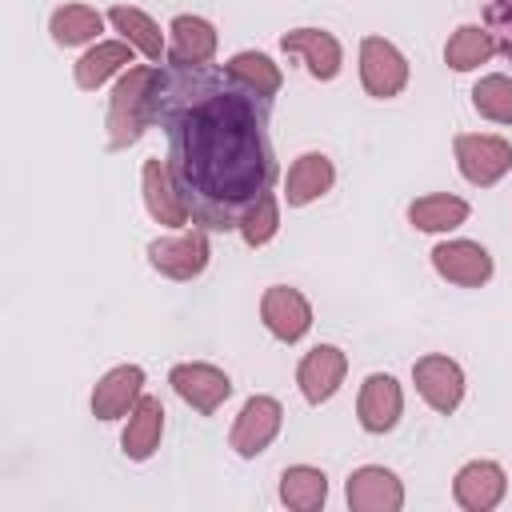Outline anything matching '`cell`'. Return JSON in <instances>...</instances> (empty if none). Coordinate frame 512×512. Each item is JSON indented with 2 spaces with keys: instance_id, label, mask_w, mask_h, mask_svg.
<instances>
[{
  "instance_id": "obj_26",
  "label": "cell",
  "mask_w": 512,
  "mask_h": 512,
  "mask_svg": "<svg viewBox=\"0 0 512 512\" xmlns=\"http://www.w3.org/2000/svg\"><path fill=\"white\" fill-rule=\"evenodd\" d=\"M492 52H496L492 32H488V28H476V24H464V28H456V32L448 36V44H444V64H448L452 72H472V68L484 64Z\"/></svg>"
},
{
  "instance_id": "obj_19",
  "label": "cell",
  "mask_w": 512,
  "mask_h": 512,
  "mask_svg": "<svg viewBox=\"0 0 512 512\" xmlns=\"http://www.w3.org/2000/svg\"><path fill=\"white\" fill-rule=\"evenodd\" d=\"M332 180H336L332 160L324 152H304V156H296V164L284 176V200L292 208H304V204L320 200L332 188Z\"/></svg>"
},
{
  "instance_id": "obj_16",
  "label": "cell",
  "mask_w": 512,
  "mask_h": 512,
  "mask_svg": "<svg viewBox=\"0 0 512 512\" xmlns=\"http://www.w3.org/2000/svg\"><path fill=\"white\" fill-rule=\"evenodd\" d=\"M504 488H508L504 468L492 464V460H472V464H464V468L456 472V480H452V496H456V504L468 508V512H488V508H496V504L504 500Z\"/></svg>"
},
{
  "instance_id": "obj_14",
  "label": "cell",
  "mask_w": 512,
  "mask_h": 512,
  "mask_svg": "<svg viewBox=\"0 0 512 512\" xmlns=\"http://www.w3.org/2000/svg\"><path fill=\"white\" fill-rule=\"evenodd\" d=\"M404 412V396H400V384L388 376V372H372L364 384H360V400H356V416H360V428L364 432H392L396 420Z\"/></svg>"
},
{
  "instance_id": "obj_30",
  "label": "cell",
  "mask_w": 512,
  "mask_h": 512,
  "mask_svg": "<svg viewBox=\"0 0 512 512\" xmlns=\"http://www.w3.org/2000/svg\"><path fill=\"white\" fill-rule=\"evenodd\" d=\"M484 28L496 40V52H504L512 60V0H488L484 8Z\"/></svg>"
},
{
  "instance_id": "obj_8",
  "label": "cell",
  "mask_w": 512,
  "mask_h": 512,
  "mask_svg": "<svg viewBox=\"0 0 512 512\" xmlns=\"http://www.w3.org/2000/svg\"><path fill=\"white\" fill-rule=\"evenodd\" d=\"M140 188H144V208H148V216L156 220V224H164V228H184L188 224V204H184V196H180V188H176V180H172V168H168V160H144V168H140Z\"/></svg>"
},
{
  "instance_id": "obj_1",
  "label": "cell",
  "mask_w": 512,
  "mask_h": 512,
  "mask_svg": "<svg viewBox=\"0 0 512 512\" xmlns=\"http://www.w3.org/2000/svg\"><path fill=\"white\" fill-rule=\"evenodd\" d=\"M168 136L172 180L200 228L232 232L240 216L272 192V96H260L228 64L168 68L156 100Z\"/></svg>"
},
{
  "instance_id": "obj_6",
  "label": "cell",
  "mask_w": 512,
  "mask_h": 512,
  "mask_svg": "<svg viewBox=\"0 0 512 512\" xmlns=\"http://www.w3.org/2000/svg\"><path fill=\"white\" fill-rule=\"evenodd\" d=\"M412 380H416V392L424 396V404L432 412H456L460 400H464V372L456 360L432 352V356H420L412 364Z\"/></svg>"
},
{
  "instance_id": "obj_10",
  "label": "cell",
  "mask_w": 512,
  "mask_h": 512,
  "mask_svg": "<svg viewBox=\"0 0 512 512\" xmlns=\"http://www.w3.org/2000/svg\"><path fill=\"white\" fill-rule=\"evenodd\" d=\"M168 384L176 388V396L184 404H192L200 416H212L228 396H232V380L212 368V364H176L168 372Z\"/></svg>"
},
{
  "instance_id": "obj_17",
  "label": "cell",
  "mask_w": 512,
  "mask_h": 512,
  "mask_svg": "<svg viewBox=\"0 0 512 512\" xmlns=\"http://www.w3.org/2000/svg\"><path fill=\"white\" fill-rule=\"evenodd\" d=\"M280 48H284L288 56H300L316 80H336L340 60H344L336 36L324 32V28H292V32L280 36Z\"/></svg>"
},
{
  "instance_id": "obj_28",
  "label": "cell",
  "mask_w": 512,
  "mask_h": 512,
  "mask_svg": "<svg viewBox=\"0 0 512 512\" xmlns=\"http://www.w3.org/2000/svg\"><path fill=\"white\" fill-rule=\"evenodd\" d=\"M228 72H232L236 80H244L248 88H256L260 96H276L280 84H284L280 68H276L264 52H236V56L228 60Z\"/></svg>"
},
{
  "instance_id": "obj_21",
  "label": "cell",
  "mask_w": 512,
  "mask_h": 512,
  "mask_svg": "<svg viewBox=\"0 0 512 512\" xmlns=\"http://www.w3.org/2000/svg\"><path fill=\"white\" fill-rule=\"evenodd\" d=\"M132 68V44L128 40H100L96 48H88L80 60H76V88L84 92H96L108 76L116 72H128Z\"/></svg>"
},
{
  "instance_id": "obj_7",
  "label": "cell",
  "mask_w": 512,
  "mask_h": 512,
  "mask_svg": "<svg viewBox=\"0 0 512 512\" xmlns=\"http://www.w3.org/2000/svg\"><path fill=\"white\" fill-rule=\"evenodd\" d=\"M280 420H284V408L272 396H252V400H244V408H240V416L232 424L228 444L236 448V456L252 460V456H260L276 440Z\"/></svg>"
},
{
  "instance_id": "obj_20",
  "label": "cell",
  "mask_w": 512,
  "mask_h": 512,
  "mask_svg": "<svg viewBox=\"0 0 512 512\" xmlns=\"http://www.w3.org/2000/svg\"><path fill=\"white\" fill-rule=\"evenodd\" d=\"M160 432H164V408L156 396H140L128 412V424H124V436H120V448L128 460H148L156 448H160Z\"/></svg>"
},
{
  "instance_id": "obj_23",
  "label": "cell",
  "mask_w": 512,
  "mask_h": 512,
  "mask_svg": "<svg viewBox=\"0 0 512 512\" xmlns=\"http://www.w3.org/2000/svg\"><path fill=\"white\" fill-rule=\"evenodd\" d=\"M408 220L420 228V232H452L468 220V204L460 196H448V192H436V196H420L408 204Z\"/></svg>"
},
{
  "instance_id": "obj_2",
  "label": "cell",
  "mask_w": 512,
  "mask_h": 512,
  "mask_svg": "<svg viewBox=\"0 0 512 512\" xmlns=\"http://www.w3.org/2000/svg\"><path fill=\"white\" fill-rule=\"evenodd\" d=\"M164 72L152 64H132L120 72L112 96H108V148L120 152L144 136V128L156 120V100H160Z\"/></svg>"
},
{
  "instance_id": "obj_22",
  "label": "cell",
  "mask_w": 512,
  "mask_h": 512,
  "mask_svg": "<svg viewBox=\"0 0 512 512\" xmlns=\"http://www.w3.org/2000/svg\"><path fill=\"white\" fill-rule=\"evenodd\" d=\"M108 20H112V24H116V32H120L136 52H144L152 64H160V60L168 56L164 32H160V24H156L148 12L128 8V4H116V8H108Z\"/></svg>"
},
{
  "instance_id": "obj_24",
  "label": "cell",
  "mask_w": 512,
  "mask_h": 512,
  "mask_svg": "<svg viewBox=\"0 0 512 512\" xmlns=\"http://www.w3.org/2000/svg\"><path fill=\"white\" fill-rule=\"evenodd\" d=\"M280 500L296 512H316L328 500V476L308 464H292L280 476Z\"/></svg>"
},
{
  "instance_id": "obj_9",
  "label": "cell",
  "mask_w": 512,
  "mask_h": 512,
  "mask_svg": "<svg viewBox=\"0 0 512 512\" xmlns=\"http://www.w3.org/2000/svg\"><path fill=\"white\" fill-rule=\"evenodd\" d=\"M260 320H264V328H268L276 340L296 344V340L312 328V308H308V300H304L296 288L272 284V288H264V296H260Z\"/></svg>"
},
{
  "instance_id": "obj_12",
  "label": "cell",
  "mask_w": 512,
  "mask_h": 512,
  "mask_svg": "<svg viewBox=\"0 0 512 512\" xmlns=\"http://www.w3.org/2000/svg\"><path fill=\"white\" fill-rule=\"evenodd\" d=\"M344 492H348L352 512H400V504H404V484L396 480V472H388L380 464L356 468L348 476Z\"/></svg>"
},
{
  "instance_id": "obj_3",
  "label": "cell",
  "mask_w": 512,
  "mask_h": 512,
  "mask_svg": "<svg viewBox=\"0 0 512 512\" xmlns=\"http://www.w3.org/2000/svg\"><path fill=\"white\" fill-rule=\"evenodd\" d=\"M456 152V168L468 184L476 188H492L508 168H512V144L500 136H480V132H460L452 140Z\"/></svg>"
},
{
  "instance_id": "obj_4",
  "label": "cell",
  "mask_w": 512,
  "mask_h": 512,
  "mask_svg": "<svg viewBox=\"0 0 512 512\" xmlns=\"http://www.w3.org/2000/svg\"><path fill=\"white\" fill-rule=\"evenodd\" d=\"M360 84L376 100H392L408 84V60L400 48L384 36H364L360 40Z\"/></svg>"
},
{
  "instance_id": "obj_27",
  "label": "cell",
  "mask_w": 512,
  "mask_h": 512,
  "mask_svg": "<svg viewBox=\"0 0 512 512\" xmlns=\"http://www.w3.org/2000/svg\"><path fill=\"white\" fill-rule=\"evenodd\" d=\"M472 108L484 116V120H496V124H512V80L492 72V76H480L476 88H472Z\"/></svg>"
},
{
  "instance_id": "obj_5",
  "label": "cell",
  "mask_w": 512,
  "mask_h": 512,
  "mask_svg": "<svg viewBox=\"0 0 512 512\" xmlns=\"http://www.w3.org/2000/svg\"><path fill=\"white\" fill-rule=\"evenodd\" d=\"M148 264L168 280H196L208 268V236H204V228L176 232V236H156L148 244Z\"/></svg>"
},
{
  "instance_id": "obj_25",
  "label": "cell",
  "mask_w": 512,
  "mask_h": 512,
  "mask_svg": "<svg viewBox=\"0 0 512 512\" xmlns=\"http://www.w3.org/2000/svg\"><path fill=\"white\" fill-rule=\"evenodd\" d=\"M100 28H104V16H100L96 8H88V4H64V8H56L52 20H48L52 40L64 44V48H76V44L96 40Z\"/></svg>"
},
{
  "instance_id": "obj_18",
  "label": "cell",
  "mask_w": 512,
  "mask_h": 512,
  "mask_svg": "<svg viewBox=\"0 0 512 512\" xmlns=\"http://www.w3.org/2000/svg\"><path fill=\"white\" fill-rule=\"evenodd\" d=\"M140 388H144V368H136V364H120V368L104 372L100 384L92 388V416L116 420V416L132 412V404L140 400Z\"/></svg>"
},
{
  "instance_id": "obj_13",
  "label": "cell",
  "mask_w": 512,
  "mask_h": 512,
  "mask_svg": "<svg viewBox=\"0 0 512 512\" xmlns=\"http://www.w3.org/2000/svg\"><path fill=\"white\" fill-rule=\"evenodd\" d=\"M344 372H348V356L336 348V344H316L300 368H296V384L304 392L308 404H324L332 400V392L344 384Z\"/></svg>"
},
{
  "instance_id": "obj_29",
  "label": "cell",
  "mask_w": 512,
  "mask_h": 512,
  "mask_svg": "<svg viewBox=\"0 0 512 512\" xmlns=\"http://www.w3.org/2000/svg\"><path fill=\"white\" fill-rule=\"evenodd\" d=\"M276 228H280V208H276V196L272 192H264L244 216H240V240L248 244V248H264L272 236H276Z\"/></svg>"
},
{
  "instance_id": "obj_11",
  "label": "cell",
  "mask_w": 512,
  "mask_h": 512,
  "mask_svg": "<svg viewBox=\"0 0 512 512\" xmlns=\"http://www.w3.org/2000/svg\"><path fill=\"white\" fill-rule=\"evenodd\" d=\"M432 268L460 288H480L492 276V256L476 240H444L432 248Z\"/></svg>"
},
{
  "instance_id": "obj_15",
  "label": "cell",
  "mask_w": 512,
  "mask_h": 512,
  "mask_svg": "<svg viewBox=\"0 0 512 512\" xmlns=\"http://www.w3.org/2000/svg\"><path fill=\"white\" fill-rule=\"evenodd\" d=\"M216 56V28L204 16H176L168 24V68H200Z\"/></svg>"
}]
</instances>
